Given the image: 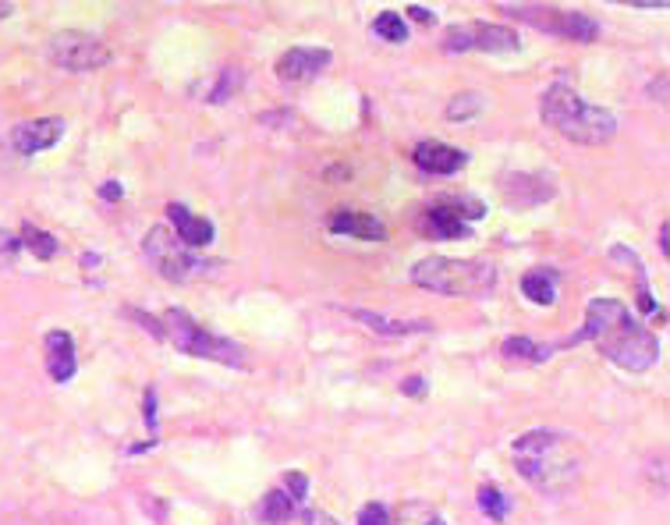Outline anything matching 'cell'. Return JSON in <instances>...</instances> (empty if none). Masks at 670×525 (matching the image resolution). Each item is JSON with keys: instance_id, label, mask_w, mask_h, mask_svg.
<instances>
[{"instance_id": "cell-22", "label": "cell", "mask_w": 670, "mask_h": 525, "mask_svg": "<svg viewBox=\"0 0 670 525\" xmlns=\"http://www.w3.org/2000/svg\"><path fill=\"white\" fill-rule=\"evenodd\" d=\"M18 245H25L29 252H36L39 259H54L57 256V238L54 235H47V231H39V228H32V224H22V235H18Z\"/></svg>"}, {"instance_id": "cell-18", "label": "cell", "mask_w": 670, "mask_h": 525, "mask_svg": "<svg viewBox=\"0 0 670 525\" xmlns=\"http://www.w3.org/2000/svg\"><path fill=\"white\" fill-rule=\"evenodd\" d=\"M522 295L536 306H554L557 298V270H529L522 277Z\"/></svg>"}, {"instance_id": "cell-28", "label": "cell", "mask_w": 670, "mask_h": 525, "mask_svg": "<svg viewBox=\"0 0 670 525\" xmlns=\"http://www.w3.org/2000/svg\"><path fill=\"white\" fill-rule=\"evenodd\" d=\"M355 525H390V508L387 504H380V501L366 504V508L359 511V522Z\"/></svg>"}, {"instance_id": "cell-1", "label": "cell", "mask_w": 670, "mask_h": 525, "mask_svg": "<svg viewBox=\"0 0 670 525\" xmlns=\"http://www.w3.org/2000/svg\"><path fill=\"white\" fill-rule=\"evenodd\" d=\"M582 341H593L614 366L632 369V373H642V369L656 366V359H660V341H656V334L642 327V323L628 313V306L617 302V298H593L582 330H578L575 337H568L564 348L582 345Z\"/></svg>"}, {"instance_id": "cell-16", "label": "cell", "mask_w": 670, "mask_h": 525, "mask_svg": "<svg viewBox=\"0 0 670 525\" xmlns=\"http://www.w3.org/2000/svg\"><path fill=\"white\" fill-rule=\"evenodd\" d=\"M348 316L351 320L366 323L373 334H383V337H412V334H429V330H433V323H426V320H394V316L369 313V309H348Z\"/></svg>"}, {"instance_id": "cell-5", "label": "cell", "mask_w": 670, "mask_h": 525, "mask_svg": "<svg viewBox=\"0 0 670 525\" xmlns=\"http://www.w3.org/2000/svg\"><path fill=\"white\" fill-rule=\"evenodd\" d=\"M412 284L447 298H486L497 288V270L483 259L429 256L412 267Z\"/></svg>"}, {"instance_id": "cell-21", "label": "cell", "mask_w": 670, "mask_h": 525, "mask_svg": "<svg viewBox=\"0 0 670 525\" xmlns=\"http://www.w3.org/2000/svg\"><path fill=\"white\" fill-rule=\"evenodd\" d=\"M295 508H302V504L291 501L284 490H270V494L263 497V504H259V518H263L266 525H284L295 515Z\"/></svg>"}, {"instance_id": "cell-19", "label": "cell", "mask_w": 670, "mask_h": 525, "mask_svg": "<svg viewBox=\"0 0 670 525\" xmlns=\"http://www.w3.org/2000/svg\"><path fill=\"white\" fill-rule=\"evenodd\" d=\"M390 525H451V522H447V518L440 515L433 504L408 501V504H401L394 515H390Z\"/></svg>"}, {"instance_id": "cell-14", "label": "cell", "mask_w": 670, "mask_h": 525, "mask_svg": "<svg viewBox=\"0 0 670 525\" xmlns=\"http://www.w3.org/2000/svg\"><path fill=\"white\" fill-rule=\"evenodd\" d=\"M167 217H171L174 231H178V242L185 245V249H206V245L213 242V224L206 217H195L188 206L181 203H171L167 206Z\"/></svg>"}, {"instance_id": "cell-30", "label": "cell", "mask_w": 670, "mask_h": 525, "mask_svg": "<svg viewBox=\"0 0 670 525\" xmlns=\"http://www.w3.org/2000/svg\"><path fill=\"white\" fill-rule=\"evenodd\" d=\"M422 387H426V380H422V377H412V380H405V384H401V391L412 394V398H422Z\"/></svg>"}, {"instance_id": "cell-26", "label": "cell", "mask_w": 670, "mask_h": 525, "mask_svg": "<svg viewBox=\"0 0 670 525\" xmlns=\"http://www.w3.org/2000/svg\"><path fill=\"white\" fill-rule=\"evenodd\" d=\"M284 525H341L334 515H327V511H309V508H295V515L288 518Z\"/></svg>"}, {"instance_id": "cell-8", "label": "cell", "mask_w": 670, "mask_h": 525, "mask_svg": "<svg viewBox=\"0 0 670 525\" xmlns=\"http://www.w3.org/2000/svg\"><path fill=\"white\" fill-rule=\"evenodd\" d=\"M486 213V206L472 196H451L440 199L437 206H429L419 217V231L426 238H437V242H447V238H468L472 228L468 220H479Z\"/></svg>"}, {"instance_id": "cell-31", "label": "cell", "mask_w": 670, "mask_h": 525, "mask_svg": "<svg viewBox=\"0 0 670 525\" xmlns=\"http://www.w3.org/2000/svg\"><path fill=\"white\" fill-rule=\"evenodd\" d=\"M408 18H415V22H422V25H429V22H437V18L429 15L426 8H408Z\"/></svg>"}, {"instance_id": "cell-9", "label": "cell", "mask_w": 670, "mask_h": 525, "mask_svg": "<svg viewBox=\"0 0 670 525\" xmlns=\"http://www.w3.org/2000/svg\"><path fill=\"white\" fill-rule=\"evenodd\" d=\"M47 54H50V61L64 71H93L110 61L107 43L89 36V32H71V29L57 32L54 40L47 43Z\"/></svg>"}, {"instance_id": "cell-2", "label": "cell", "mask_w": 670, "mask_h": 525, "mask_svg": "<svg viewBox=\"0 0 670 525\" xmlns=\"http://www.w3.org/2000/svg\"><path fill=\"white\" fill-rule=\"evenodd\" d=\"M515 465L518 476L539 494L561 497L578 483L585 469V451L575 437L557 430H532L515 440Z\"/></svg>"}, {"instance_id": "cell-24", "label": "cell", "mask_w": 670, "mask_h": 525, "mask_svg": "<svg viewBox=\"0 0 670 525\" xmlns=\"http://www.w3.org/2000/svg\"><path fill=\"white\" fill-rule=\"evenodd\" d=\"M479 508H483V515L490 518V522H504L507 518V497H504V490L500 486H493V483H486V486H479Z\"/></svg>"}, {"instance_id": "cell-20", "label": "cell", "mask_w": 670, "mask_h": 525, "mask_svg": "<svg viewBox=\"0 0 670 525\" xmlns=\"http://www.w3.org/2000/svg\"><path fill=\"white\" fill-rule=\"evenodd\" d=\"M500 355L511 362H546L554 355V348H543L529 337H507L504 345H500Z\"/></svg>"}, {"instance_id": "cell-3", "label": "cell", "mask_w": 670, "mask_h": 525, "mask_svg": "<svg viewBox=\"0 0 670 525\" xmlns=\"http://www.w3.org/2000/svg\"><path fill=\"white\" fill-rule=\"evenodd\" d=\"M128 316L139 320L156 341H167V345H174L185 355H195V359H206V362H220V366H249V352H245L238 341L199 327V323H195L188 313H181V309H171V313H164V316H146V313H139V309H132Z\"/></svg>"}, {"instance_id": "cell-6", "label": "cell", "mask_w": 670, "mask_h": 525, "mask_svg": "<svg viewBox=\"0 0 670 525\" xmlns=\"http://www.w3.org/2000/svg\"><path fill=\"white\" fill-rule=\"evenodd\" d=\"M504 15L522 18V22L536 25L543 32H554L564 40L575 43H593L600 36V22H593L589 15H578V11H561V8H543V4H504Z\"/></svg>"}, {"instance_id": "cell-32", "label": "cell", "mask_w": 670, "mask_h": 525, "mask_svg": "<svg viewBox=\"0 0 670 525\" xmlns=\"http://www.w3.org/2000/svg\"><path fill=\"white\" fill-rule=\"evenodd\" d=\"M660 249L667 252V224H660Z\"/></svg>"}, {"instance_id": "cell-15", "label": "cell", "mask_w": 670, "mask_h": 525, "mask_svg": "<svg viewBox=\"0 0 670 525\" xmlns=\"http://www.w3.org/2000/svg\"><path fill=\"white\" fill-rule=\"evenodd\" d=\"M47 369L54 384H68L78 369V355H75V337L68 330H50L47 334Z\"/></svg>"}, {"instance_id": "cell-10", "label": "cell", "mask_w": 670, "mask_h": 525, "mask_svg": "<svg viewBox=\"0 0 670 525\" xmlns=\"http://www.w3.org/2000/svg\"><path fill=\"white\" fill-rule=\"evenodd\" d=\"M444 50H451V54H465V50L511 54V50H518V32L507 29V25H490V22L451 25L444 36Z\"/></svg>"}, {"instance_id": "cell-29", "label": "cell", "mask_w": 670, "mask_h": 525, "mask_svg": "<svg viewBox=\"0 0 670 525\" xmlns=\"http://www.w3.org/2000/svg\"><path fill=\"white\" fill-rule=\"evenodd\" d=\"M100 196L107 199V203H117V199L125 196V189H121L117 181H107V185H103V189H100Z\"/></svg>"}, {"instance_id": "cell-11", "label": "cell", "mask_w": 670, "mask_h": 525, "mask_svg": "<svg viewBox=\"0 0 670 525\" xmlns=\"http://www.w3.org/2000/svg\"><path fill=\"white\" fill-rule=\"evenodd\" d=\"M61 135H64L61 118H39V121H25V125H18L15 132L8 135V142L15 153H22V157H36V153H43V149L57 146Z\"/></svg>"}, {"instance_id": "cell-23", "label": "cell", "mask_w": 670, "mask_h": 525, "mask_svg": "<svg viewBox=\"0 0 670 525\" xmlns=\"http://www.w3.org/2000/svg\"><path fill=\"white\" fill-rule=\"evenodd\" d=\"M373 32L387 43H405L408 40V22L394 11H383V15L373 18Z\"/></svg>"}, {"instance_id": "cell-13", "label": "cell", "mask_w": 670, "mask_h": 525, "mask_svg": "<svg viewBox=\"0 0 670 525\" xmlns=\"http://www.w3.org/2000/svg\"><path fill=\"white\" fill-rule=\"evenodd\" d=\"M412 160L422 167L426 174H458L461 167L468 164V157L461 153V149L447 146V142H419V146L412 149Z\"/></svg>"}, {"instance_id": "cell-25", "label": "cell", "mask_w": 670, "mask_h": 525, "mask_svg": "<svg viewBox=\"0 0 670 525\" xmlns=\"http://www.w3.org/2000/svg\"><path fill=\"white\" fill-rule=\"evenodd\" d=\"M483 103H486L483 93H461V96H454V100L447 103V121H468V118H476V114H483Z\"/></svg>"}, {"instance_id": "cell-27", "label": "cell", "mask_w": 670, "mask_h": 525, "mask_svg": "<svg viewBox=\"0 0 670 525\" xmlns=\"http://www.w3.org/2000/svg\"><path fill=\"white\" fill-rule=\"evenodd\" d=\"M281 490H284V494H288L295 504H302L305 497H309V479H305L302 472H288V476H284V486H281Z\"/></svg>"}, {"instance_id": "cell-12", "label": "cell", "mask_w": 670, "mask_h": 525, "mask_svg": "<svg viewBox=\"0 0 670 525\" xmlns=\"http://www.w3.org/2000/svg\"><path fill=\"white\" fill-rule=\"evenodd\" d=\"M330 50L327 47H291L288 54L277 61V79L284 82H309L316 79L323 68H330Z\"/></svg>"}, {"instance_id": "cell-7", "label": "cell", "mask_w": 670, "mask_h": 525, "mask_svg": "<svg viewBox=\"0 0 670 525\" xmlns=\"http://www.w3.org/2000/svg\"><path fill=\"white\" fill-rule=\"evenodd\" d=\"M142 252H146L149 267L156 270L160 277H167V281H188L192 274H199L203 270V259H195L192 249H185V245L174 238L171 228H153L146 238H142Z\"/></svg>"}, {"instance_id": "cell-17", "label": "cell", "mask_w": 670, "mask_h": 525, "mask_svg": "<svg viewBox=\"0 0 670 525\" xmlns=\"http://www.w3.org/2000/svg\"><path fill=\"white\" fill-rule=\"evenodd\" d=\"M330 231H334V235L362 238V242H383V238H387V228H383L373 213H355V210L334 213V217H330Z\"/></svg>"}, {"instance_id": "cell-4", "label": "cell", "mask_w": 670, "mask_h": 525, "mask_svg": "<svg viewBox=\"0 0 670 525\" xmlns=\"http://www.w3.org/2000/svg\"><path fill=\"white\" fill-rule=\"evenodd\" d=\"M539 114H543V121L557 135H564L568 142H578V146H603V142H610L617 135L614 114L607 107H596V103L582 100L564 82L546 89Z\"/></svg>"}]
</instances>
